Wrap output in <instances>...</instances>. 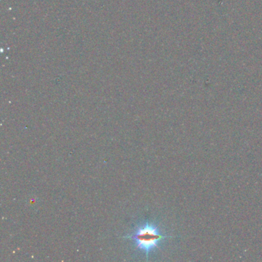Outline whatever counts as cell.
I'll use <instances>...</instances> for the list:
<instances>
[{
    "label": "cell",
    "mask_w": 262,
    "mask_h": 262,
    "mask_svg": "<svg viewBox=\"0 0 262 262\" xmlns=\"http://www.w3.org/2000/svg\"><path fill=\"white\" fill-rule=\"evenodd\" d=\"M168 237H171L164 235L157 225L147 222L137 227L132 234L124 236L122 238L133 241L136 248L144 251L148 260L150 252L159 248L161 242Z\"/></svg>",
    "instance_id": "cell-1"
}]
</instances>
